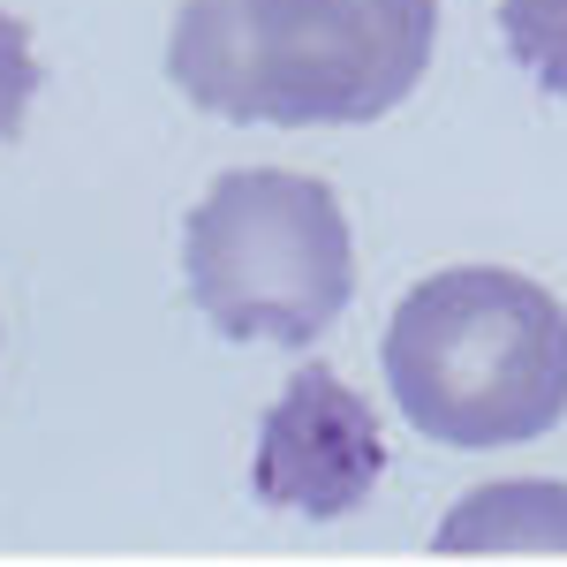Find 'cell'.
Returning a JSON list of instances; mask_svg holds the SVG:
<instances>
[{
  "mask_svg": "<svg viewBox=\"0 0 567 567\" xmlns=\"http://www.w3.org/2000/svg\"><path fill=\"white\" fill-rule=\"evenodd\" d=\"M439 0H182L167 76L219 122H379L432 69Z\"/></svg>",
  "mask_w": 567,
  "mask_h": 567,
  "instance_id": "cell-1",
  "label": "cell"
},
{
  "mask_svg": "<svg viewBox=\"0 0 567 567\" xmlns=\"http://www.w3.org/2000/svg\"><path fill=\"white\" fill-rule=\"evenodd\" d=\"M386 386L439 446H529L567 416V310L499 265L416 280L386 318Z\"/></svg>",
  "mask_w": 567,
  "mask_h": 567,
  "instance_id": "cell-2",
  "label": "cell"
},
{
  "mask_svg": "<svg viewBox=\"0 0 567 567\" xmlns=\"http://www.w3.org/2000/svg\"><path fill=\"white\" fill-rule=\"evenodd\" d=\"M182 272L227 341L310 349L355 296L349 213L318 175L235 167L182 227Z\"/></svg>",
  "mask_w": 567,
  "mask_h": 567,
  "instance_id": "cell-3",
  "label": "cell"
},
{
  "mask_svg": "<svg viewBox=\"0 0 567 567\" xmlns=\"http://www.w3.org/2000/svg\"><path fill=\"white\" fill-rule=\"evenodd\" d=\"M386 477V439L371 401L349 393L326 363L288 371V393L265 409L258 432V484L265 507H296L310 523H333L371 499V484Z\"/></svg>",
  "mask_w": 567,
  "mask_h": 567,
  "instance_id": "cell-4",
  "label": "cell"
},
{
  "mask_svg": "<svg viewBox=\"0 0 567 567\" xmlns=\"http://www.w3.org/2000/svg\"><path fill=\"white\" fill-rule=\"evenodd\" d=\"M439 553H567V484H477L439 523Z\"/></svg>",
  "mask_w": 567,
  "mask_h": 567,
  "instance_id": "cell-5",
  "label": "cell"
},
{
  "mask_svg": "<svg viewBox=\"0 0 567 567\" xmlns=\"http://www.w3.org/2000/svg\"><path fill=\"white\" fill-rule=\"evenodd\" d=\"M499 31L529 76L567 99V0H499Z\"/></svg>",
  "mask_w": 567,
  "mask_h": 567,
  "instance_id": "cell-6",
  "label": "cell"
},
{
  "mask_svg": "<svg viewBox=\"0 0 567 567\" xmlns=\"http://www.w3.org/2000/svg\"><path fill=\"white\" fill-rule=\"evenodd\" d=\"M31 99H39V53H31L23 16H8V8H0V136L23 130Z\"/></svg>",
  "mask_w": 567,
  "mask_h": 567,
  "instance_id": "cell-7",
  "label": "cell"
}]
</instances>
